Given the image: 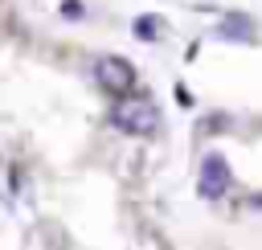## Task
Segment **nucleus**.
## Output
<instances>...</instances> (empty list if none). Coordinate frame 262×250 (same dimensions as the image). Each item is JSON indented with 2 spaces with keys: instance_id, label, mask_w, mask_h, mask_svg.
Returning a JSON list of instances; mask_svg holds the SVG:
<instances>
[{
  "instance_id": "1",
  "label": "nucleus",
  "mask_w": 262,
  "mask_h": 250,
  "mask_svg": "<svg viewBox=\"0 0 262 250\" xmlns=\"http://www.w3.org/2000/svg\"><path fill=\"white\" fill-rule=\"evenodd\" d=\"M111 123H115L123 135H156L160 111H156V102H147V98H123V102H115Z\"/></svg>"
},
{
  "instance_id": "2",
  "label": "nucleus",
  "mask_w": 262,
  "mask_h": 250,
  "mask_svg": "<svg viewBox=\"0 0 262 250\" xmlns=\"http://www.w3.org/2000/svg\"><path fill=\"white\" fill-rule=\"evenodd\" d=\"M94 78H98V86H102L106 94H115V98H123V94L135 86L131 61H123V57H115V53H106V57L94 61Z\"/></svg>"
},
{
  "instance_id": "3",
  "label": "nucleus",
  "mask_w": 262,
  "mask_h": 250,
  "mask_svg": "<svg viewBox=\"0 0 262 250\" xmlns=\"http://www.w3.org/2000/svg\"><path fill=\"white\" fill-rule=\"evenodd\" d=\"M229 164L213 152V156H205L201 160V172H196V193L205 197V201H221L225 193H229Z\"/></svg>"
},
{
  "instance_id": "4",
  "label": "nucleus",
  "mask_w": 262,
  "mask_h": 250,
  "mask_svg": "<svg viewBox=\"0 0 262 250\" xmlns=\"http://www.w3.org/2000/svg\"><path fill=\"white\" fill-rule=\"evenodd\" d=\"M221 37H225V41H254V20L242 16V12H233V16H225Z\"/></svg>"
},
{
  "instance_id": "5",
  "label": "nucleus",
  "mask_w": 262,
  "mask_h": 250,
  "mask_svg": "<svg viewBox=\"0 0 262 250\" xmlns=\"http://www.w3.org/2000/svg\"><path fill=\"white\" fill-rule=\"evenodd\" d=\"M160 29H164L160 16H135V37H139V41H156Z\"/></svg>"
},
{
  "instance_id": "6",
  "label": "nucleus",
  "mask_w": 262,
  "mask_h": 250,
  "mask_svg": "<svg viewBox=\"0 0 262 250\" xmlns=\"http://www.w3.org/2000/svg\"><path fill=\"white\" fill-rule=\"evenodd\" d=\"M61 16L78 20V16H82V0H61Z\"/></svg>"
},
{
  "instance_id": "7",
  "label": "nucleus",
  "mask_w": 262,
  "mask_h": 250,
  "mask_svg": "<svg viewBox=\"0 0 262 250\" xmlns=\"http://www.w3.org/2000/svg\"><path fill=\"white\" fill-rule=\"evenodd\" d=\"M176 98H180V107H192V94H188L184 86H176Z\"/></svg>"
}]
</instances>
